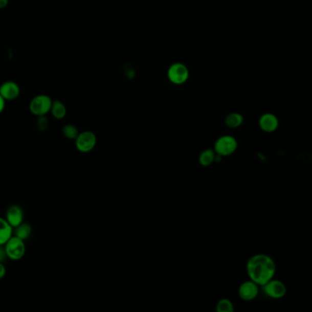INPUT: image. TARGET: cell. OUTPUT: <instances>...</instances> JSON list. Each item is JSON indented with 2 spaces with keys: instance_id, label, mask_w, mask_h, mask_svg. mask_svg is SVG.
I'll return each mask as SVG.
<instances>
[{
  "instance_id": "1",
  "label": "cell",
  "mask_w": 312,
  "mask_h": 312,
  "mask_svg": "<svg viewBox=\"0 0 312 312\" xmlns=\"http://www.w3.org/2000/svg\"><path fill=\"white\" fill-rule=\"evenodd\" d=\"M276 270L277 265L273 258L264 254L255 255L247 261V275L250 280L256 283L258 286H263L272 279L276 274Z\"/></svg>"
},
{
  "instance_id": "2",
  "label": "cell",
  "mask_w": 312,
  "mask_h": 312,
  "mask_svg": "<svg viewBox=\"0 0 312 312\" xmlns=\"http://www.w3.org/2000/svg\"><path fill=\"white\" fill-rule=\"evenodd\" d=\"M237 147H238L237 140L234 139L233 136L225 135V136L220 137L215 141L213 150L216 155L227 157L234 154L235 150L237 149Z\"/></svg>"
},
{
  "instance_id": "3",
  "label": "cell",
  "mask_w": 312,
  "mask_h": 312,
  "mask_svg": "<svg viewBox=\"0 0 312 312\" xmlns=\"http://www.w3.org/2000/svg\"><path fill=\"white\" fill-rule=\"evenodd\" d=\"M4 246L7 256L11 260H20L26 253L25 241H23L15 235H12Z\"/></svg>"
},
{
  "instance_id": "4",
  "label": "cell",
  "mask_w": 312,
  "mask_h": 312,
  "mask_svg": "<svg viewBox=\"0 0 312 312\" xmlns=\"http://www.w3.org/2000/svg\"><path fill=\"white\" fill-rule=\"evenodd\" d=\"M52 100L50 96L46 95H39L32 98L30 103V111L36 117L46 116L50 113L52 107Z\"/></svg>"
},
{
  "instance_id": "5",
  "label": "cell",
  "mask_w": 312,
  "mask_h": 312,
  "mask_svg": "<svg viewBox=\"0 0 312 312\" xmlns=\"http://www.w3.org/2000/svg\"><path fill=\"white\" fill-rule=\"evenodd\" d=\"M190 72L185 64L182 62H175L169 66L168 70V79L169 82L176 85H181L188 81Z\"/></svg>"
},
{
  "instance_id": "6",
  "label": "cell",
  "mask_w": 312,
  "mask_h": 312,
  "mask_svg": "<svg viewBox=\"0 0 312 312\" xmlns=\"http://www.w3.org/2000/svg\"><path fill=\"white\" fill-rule=\"evenodd\" d=\"M97 138L92 131H83L79 133L75 139V147L81 153H89L96 148Z\"/></svg>"
},
{
  "instance_id": "7",
  "label": "cell",
  "mask_w": 312,
  "mask_h": 312,
  "mask_svg": "<svg viewBox=\"0 0 312 312\" xmlns=\"http://www.w3.org/2000/svg\"><path fill=\"white\" fill-rule=\"evenodd\" d=\"M262 286L264 294L271 299H282L286 294V285L278 279L272 278Z\"/></svg>"
},
{
  "instance_id": "8",
  "label": "cell",
  "mask_w": 312,
  "mask_h": 312,
  "mask_svg": "<svg viewBox=\"0 0 312 312\" xmlns=\"http://www.w3.org/2000/svg\"><path fill=\"white\" fill-rule=\"evenodd\" d=\"M258 285L252 280L244 281L238 288L239 297L244 301H252L256 299L259 293Z\"/></svg>"
},
{
  "instance_id": "9",
  "label": "cell",
  "mask_w": 312,
  "mask_h": 312,
  "mask_svg": "<svg viewBox=\"0 0 312 312\" xmlns=\"http://www.w3.org/2000/svg\"><path fill=\"white\" fill-rule=\"evenodd\" d=\"M5 219L10 226L15 228L24 221V211L19 205L12 204L7 209Z\"/></svg>"
},
{
  "instance_id": "10",
  "label": "cell",
  "mask_w": 312,
  "mask_h": 312,
  "mask_svg": "<svg viewBox=\"0 0 312 312\" xmlns=\"http://www.w3.org/2000/svg\"><path fill=\"white\" fill-rule=\"evenodd\" d=\"M20 95V88L17 82L6 81L0 85V96L6 101H13Z\"/></svg>"
},
{
  "instance_id": "11",
  "label": "cell",
  "mask_w": 312,
  "mask_h": 312,
  "mask_svg": "<svg viewBox=\"0 0 312 312\" xmlns=\"http://www.w3.org/2000/svg\"><path fill=\"white\" fill-rule=\"evenodd\" d=\"M261 129L266 133H272L278 129L279 126L278 117L274 114L265 113L261 116L258 121Z\"/></svg>"
},
{
  "instance_id": "12",
  "label": "cell",
  "mask_w": 312,
  "mask_h": 312,
  "mask_svg": "<svg viewBox=\"0 0 312 312\" xmlns=\"http://www.w3.org/2000/svg\"><path fill=\"white\" fill-rule=\"evenodd\" d=\"M12 235L13 227L9 225L5 218L0 217V244H5Z\"/></svg>"
},
{
  "instance_id": "13",
  "label": "cell",
  "mask_w": 312,
  "mask_h": 312,
  "mask_svg": "<svg viewBox=\"0 0 312 312\" xmlns=\"http://www.w3.org/2000/svg\"><path fill=\"white\" fill-rule=\"evenodd\" d=\"M52 117H54L57 120H61L66 117L67 114V109H66L65 104H63L59 100L52 101V107L51 111Z\"/></svg>"
},
{
  "instance_id": "14",
  "label": "cell",
  "mask_w": 312,
  "mask_h": 312,
  "mask_svg": "<svg viewBox=\"0 0 312 312\" xmlns=\"http://www.w3.org/2000/svg\"><path fill=\"white\" fill-rule=\"evenodd\" d=\"M31 233H32V227L31 225L28 222H24V221L21 222L19 226L13 228V235L21 239L23 241L29 238L31 236Z\"/></svg>"
},
{
  "instance_id": "15",
  "label": "cell",
  "mask_w": 312,
  "mask_h": 312,
  "mask_svg": "<svg viewBox=\"0 0 312 312\" xmlns=\"http://www.w3.org/2000/svg\"><path fill=\"white\" fill-rule=\"evenodd\" d=\"M215 156L216 154L213 149H205L199 154V164L204 167L211 166L215 161Z\"/></svg>"
},
{
  "instance_id": "16",
  "label": "cell",
  "mask_w": 312,
  "mask_h": 312,
  "mask_svg": "<svg viewBox=\"0 0 312 312\" xmlns=\"http://www.w3.org/2000/svg\"><path fill=\"white\" fill-rule=\"evenodd\" d=\"M243 117L239 113H231L226 117V125L230 128H237L243 124Z\"/></svg>"
},
{
  "instance_id": "17",
  "label": "cell",
  "mask_w": 312,
  "mask_h": 312,
  "mask_svg": "<svg viewBox=\"0 0 312 312\" xmlns=\"http://www.w3.org/2000/svg\"><path fill=\"white\" fill-rule=\"evenodd\" d=\"M217 312H234V306L233 302L228 299H221L216 305Z\"/></svg>"
},
{
  "instance_id": "18",
  "label": "cell",
  "mask_w": 312,
  "mask_h": 312,
  "mask_svg": "<svg viewBox=\"0 0 312 312\" xmlns=\"http://www.w3.org/2000/svg\"><path fill=\"white\" fill-rule=\"evenodd\" d=\"M62 134L65 137L66 139H70V140H75L79 135V131L76 126L68 124V125L63 126Z\"/></svg>"
},
{
  "instance_id": "19",
  "label": "cell",
  "mask_w": 312,
  "mask_h": 312,
  "mask_svg": "<svg viewBox=\"0 0 312 312\" xmlns=\"http://www.w3.org/2000/svg\"><path fill=\"white\" fill-rule=\"evenodd\" d=\"M49 122L47 117L45 116H41V117H38V120H37V127L38 129L40 131H45L48 127Z\"/></svg>"
},
{
  "instance_id": "20",
  "label": "cell",
  "mask_w": 312,
  "mask_h": 312,
  "mask_svg": "<svg viewBox=\"0 0 312 312\" xmlns=\"http://www.w3.org/2000/svg\"><path fill=\"white\" fill-rule=\"evenodd\" d=\"M8 258L4 244H0V262L4 263V261Z\"/></svg>"
},
{
  "instance_id": "21",
  "label": "cell",
  "mask_w": 312,
  "mask_h": 312,
  "mask_svg": "<svg viewBox=\"0 0 312 312\" xmlns=\"http://www.w3.org/2000/svg\"><path fill=\"white\" fill-rule=\"evenodd\" d=\"M6 274H7V270H6L4 264L2 262H0V279L4 278Z\"/></svg>"
},
{
  "instance_id": "22",
  "label": "cell",
  "mask_w": 312,
  "mask_h": 312,
  "mask_svg": "<svg viewBox=\"0 0 312 312\" xmlns=\"http://www.w3.org/2000/svg\"><path fill=\"white\" fill-rule=\"evenodd\" d=\"M5 106H6V100L0 96V114L4 111Z\"/></svg>"
},
{
  "instance_id": "23",
  "label": "cell",
  "mask_w": 312,
  "mask_h": 312,
  "mask_svg": "<svg viewBox=\"0 0 312 312\" xmlns=\"http://www.w3.org/2000/svg\"><path fill=\"white\" fill-rule=\"evenodd\" d=\"M9 5V0H0V9H3Z\"/></svg>"
}]
</instances>
